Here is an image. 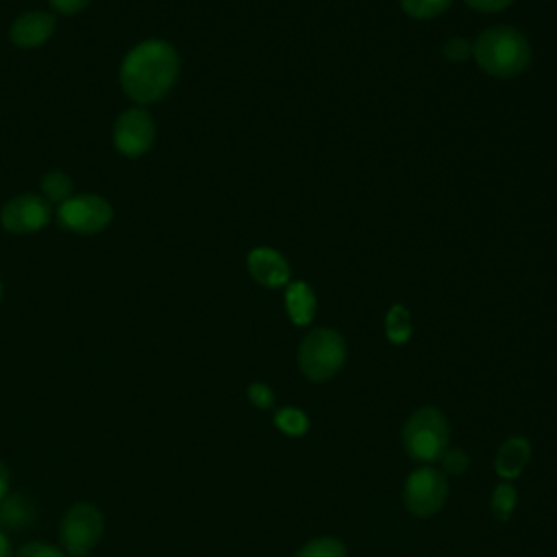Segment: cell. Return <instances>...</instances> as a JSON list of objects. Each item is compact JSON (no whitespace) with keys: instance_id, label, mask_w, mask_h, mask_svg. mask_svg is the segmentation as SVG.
I'll return each mask as SVG.
<instances>
[{"instance_id":"obj_23","label":"cell","mask_w":557,"mask_h":557,"mask_svg":"<svg viewBox=\"0 0 557 557\" xmlns=\"http://www.w3.org/2000/svg\"><path fill=\"white\" fill-rule=\"evenodd\" d=\"M442 52L448 61L453 63H461L466 61L470 54H472V46L466 41V39H459V37H453L448 39L444 46H442Z\"/></svg>"},{"instance_id":"obj_10","label":"cell","mask_w":557,"mask_h":557,"mask_svg":"<svg viewBox=\"0 0 557 557\" xmlns=\"http://www.w3.org/2000/svg\"><path fill=\"white\" fill-rule=\"evenodd\" d=\"M248 272L265 287H283L289 281V263L274 248H255L248 252Z\"/></svg>"},{"instance_id":"obj_14","label":"cell","mask_w":557,"mask_h":557,"mask_svg":"<svg viewBox=\"0 0 557 557\" xmlns=\"http://www.w3.org/2000/svg\"><path fill=\"white\" fill-rule=\"evenodd\" d=\"M35 518V509L30 505V500H26L24 496L15 494V496H4L0 500V527L9 529V531H20L24 527H28Z\"/></svg>"},{"instance_id":"obj_7","label":"cell","mask_w":557,"mask_h":557,"mask_svg":"<svg viewBox=\"0 0 557 557\" xmlns=\"http://www.w3.org/2000/svg\"><path fill=\"white\" fill-rule=\"evenodd\" d=\"M57 215L65 228L74 233L91 235L102 231L111 222L113 209L104 198L94 194H83V196H70L67 200H63L59 205Z\"/></svg>"},{"instance_id":"obj_3","label":"cell","mask_w":557,"mask_h":557,"mask_svg":"<svg viewBox=\"0 0 557 557\" xmlns=\"http://www.w3.org/2000/svg\"><path fill=\"white\" fill-rule=\"evenodd\" d=\"M448 422L437 407L416 409L403 424V446L413 461L431 463L440 461L442 453L448 448Z\"/></svg>"},{"instance_id":"obj_6","label":"cell","mask_w":557,"mask_h":557,"mask_svg":"<svg viewBox=\"0 0 557 557\" xmlns=\"http://www.w3.org/2000/svg\"><path fill=\"white\" fill-rule=\"evenodd\" d=\"M446 496H448V481L442 470L422 466L405 479L403 500L407 511H411L418 518H426L440 511L442 505L446 503Z\"/></svg>"},{"instance_id":"obj_2","label":"cell","mask_w":557,"mask_h":557,"mask_svg":"<svg viewBox=\"0 0 557 557\" xmlns=\"http://www.w3.org/2000/svg\"><path fill=\"white\" fill-rule=\"evenodd\" d=\"M472 57L487 74L496 78H513L527 70L531 48L520 30L511 26H494L476 37Z\"/></svg>"},{"instance_id":"obj_15","label":"cell","mask_w":557,"mask_h":557,"mask_svg":"<svg viewBox=\"0 0 557 557\" xmlns=\"http://www.w3.org/2000/svg\"><path fill=\"white\" fill-rule=\"evenodd\" d=\"M385 335L392 344H405L411 337V318L403 305H394L385 315Z\"/></svg>"},{"instance_id":"obj_27","label":"cell","mask_w":557,"mask_h":557,"mask_svg":"<svg viewBox=\"0 0 557 557\" xmlns=\"http://www.w3.org/2000/svg\"><path fill=\"white\" fill-rule=\"evenodd\" d=\"M9 481H11L9 470H7V466L0 461V500L9 494Z\"/></svg>"},{"instance_id":"obj_13","label":"cell","mask_w":557,"mask_h":557,"mask_svg":"<svg viewBox=\"0 0 557 557\" xmlns=\"http://www.w3.org/2000/svg\"><path fill=\"white\" fill-rule=\"evenodd\" d=\"M285 307H287V313H289L292 322L298 324V326H305L315 315V294L311 292V287L307 283L296 281L287 287Z\"/></svg>"},{"instance_id":"obj_24","label":"cell","mask_w":557,"mask_h":557,"mask_svg":"<svg viewBox=\"0 0 557 557\" xmlns=\"http://www.w3.org/2000/svg\"><path fill=\"white\" fill-rule=\"evenodd\" d=\"M248 400L259 409H268L274 405V392L265 383L257 381L248 385Z\"/></svg>"},{"instance_id":"obj_28","label":"cell","mask_w":557,"mask_h":557,"mask_svg":"<svg viewBox=\"0 0 557 557\" xmlns=\"http://www.w3.org/2000/svg\"><path fill=\"white\" fill-rule=\"evenodd\" d=\"M0 557H15L13 555V546H11V542H9L4 531H0Z\"/></svg>"},{"instance_id":"obj_17","label":"cell","mask_w":557,"mask_h":557,"mask_svg":"<svg viewBox=\"0 0 557 557\" xmlns=\"http://www.w3.org/2000/svg\"><path fill=\"white\" fill-rule=\"evenodd\" d=\"M516 503H518V494H516L513 485H509V483L496 485L494 492H492V498H490L492 516H494L498 522H507L509 516H511L513 509H516Z\"/></svg>"},{"instance_id":"obj_25","label":"cell","mask_w":557,"mask_h":557,"mask_svg":"<svg viewBox=\"0 0 557 557\" xmlns=\"http://www.w3.org/2000/svg\"><path fill=\"white\" fill-rule=\"evenodd\" d=\"M513 0H466L468 7L476 9V11H485V13H494V11H503L505 7H509Z\"/></svg>"},{"instance_id":"obj_5","label":"cell","mask_w":557,"mask_h":557,"mask_svg":"<svg viewBox=\"0 0 557 557\" xmlns=\"http://www.w3.org/2000/svg\"><path fill=\"white\" fill-rule=\"evenodd\" d=\"M104 516L91 503L72 505L59 527V540L67 555L85 557L102 537Z\"/></svg>"},{"instance_id":"obj_18","label":"cell","mask_w":557,"mask_h":557,"mask_svg":"<svg viewBox=\"0 0 557 557\" xmlns=\"http://www.w3.org/2000/svg\"><path fill=\"white\" fill-rule=\"evenodd\" d=\"M296 557H346V546L337 537H313L296 553Z\"/></svg>"},{"instance_id":"obj_22","label":"cell","mask_w":557,"mask_h":557,"mask_svg":"<svg viewBox=\"0 0 557 557\" xmlns=\"http://www.w3.org/2000/svg\"><path fill=\"white\" fill-rule=\"evenodd\" d=\"M15 557H65V553L59 550V548L52 546V544H46V542L35 540V542L24 544V546L17 550Z\"/></svg>"},{"instance_id":"obj_1","label":"cell","mask_w":557,"mask_h":557,"mask_svg":"<svg viewBox=\"0 0 557 557\" xmlns=\"http://www.w3.org/2000/svg\"><path fill=\"white\" fill-rule=\"evenodd\" d=\"M178 76V54L163 39L137 44L122 61L120 83L126 96L139 104L161 100Z\"/></svg>"},{"instance_id":"obj_8","label":"cell","mask_w":557,"mask_h":557,"mask_svg":"<svg viewBox=\"0 0 557 557\" xmlns=\"http://www.w3.org/2000/svg\"><path fill=\"white\" fill-rule=\"evenodd\" d=\"M115 148L126 157H141L152 148L154 122L146 109L124 111L113 126Z\"/></svg>"},{"instance_id":"obj_4","label":"cell","mask_w":557,"mask_h":557,"mask_svg":"<svg viewBox=\"0 0 557 557\" xmlns=\"http://www.w3.org/2000/svg\"><path fill=\"white\" fill-rule=\"evenodd\" d=\"M346 342L333 329H313L298 346V368L309 381H326L342 370Z\"/></svg>"},{"instance_id":"obj_19","label":"cell","mask_w":557,"mask_h":557,"mask_svg":"<svg viewBox=\"0 0 557 557\" xmlns=\"http://www.w3.org/2000/svg\"><path fill=\"white\" fill-rule=\"evenodd\" d=\"M453 0H400V7L407 15L418 20H429L444 13Z\"/></svg>"},{"instance_id":"obj_11","label":"cell","mask_w":557,"mask_h":557,"mask_svg":"<svg viewBox=\"0 0 557 557\" xmlns=\"http://www.w3.org/2000/svg\"><path fill=\"white\" fill-rule=\"evenodd\" d=\"M54 33V17L46 11H30L11 24V41L20 48H37Z\"/></svg>"},{"instance_id":"obj_16","label":"cell","mask_w":557,"mask_h":557,"mask_svg":"<svg viewBox=\"0 0 557 557\" xmlns=\"http://www.w3.org/2000/svg\"><path fill=\"white\" fill-rule=\"evenodd\" d=\"M274 424L281 433L292 435V437H300L309 431V418L302 409L296 407H283L274 413Z\"/></svg>"},{"instance_id":"obj_20","label":"cell","mask_w":557,"mask_h":557,"mask_svg":"<svg viewBox=\"0 0 557 557\" xmlns=\"http://www.w3.org/2000/svg\"><path fill=\"white\" fill-rule=\"evenodd\" d=\"M41 189L48 200L63 202L72 194V181L63 172H48L41 181Z\"/></svg>"},{"instance_id":"obj_21","label":"cell","mask_w":557,"mask_h":557,"mask_svg":"<svg viewBox=\"0 0 557 557\" xmlns=\"http://www.w3.org/2000/svg\"><path fill=\"white\" fill-rule=\"evenodd\" d=\"M440 461H442V470L448 474H463L470 466V457L459 448H446Z\"/></svg>"},{"instance_id":"obj_9","label":"cell","mask_w":557,"mask_h":557,"mask_svg":"<svg viewBox=\"0 0 557 557\" xmlns=\"http://www.w3.org/2000/svg\"><path fill=\"white\" fill-rule=\"evenodd\" d=\"M48 220H50V202L35 194L15 196L0 211V222L11 233L39 231L48 224Z\"/></svg>"},{"instance_id":"obj_12","label":"cell","mask_w":557,"mask_h":557,"mask_svg":"<svg viewBox=\"0 0 557 557\" xmlns=\"http://www.w3.org/2000/svg\"><path fill=\"white\" fill-rule=\"evenodd\" d=\"M531 459V444L524 435H511L505 440L496 453V474L503 479H516Z\"/></svg>"},{"instance_id":"obj_26","label":"cell","mask_w":557,"mask_h":557,"mask_svg":"<svg viewBox=\"0 0 557 557\" xmlns=\"http://www.w3.org/2000/svg\"><path fill=\"white\" fill-rule=\"evenodd\" d=\"M59 13H67V15H72V13H78V11H83L91 0H48Z\"/></svg>"}]
</instances>
